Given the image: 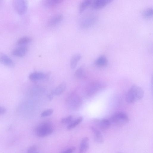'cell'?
<instances>
[{
  "label": "cell",
  "instance_id": "6da1fadb",
  "mask_svg": "<svg viewBox=\"0 0 153 153\" xmlns=\"http://www.w3.org/2000/svg\"><path fill=\"white\" fill-rule=\"evenodd\" d=\"M143 95L144 91L143 89L137 85H133L127 92L126 100L128 103H133L141 99Z\"/></svg>",
  "mask_w": 153,
  "mask_h": 153
},
{
  "label": "cell",
  "instance_id": "7a4b0ae2",
  "mask_svg": "<svg viewBox=\"0 0 153 153\" xmlns=\"http://www.w3.org/2000/svg\"><path fill=\"white\" fill-rule=\"evenodd\" d=\"M53 132L51 125L48 123H44L38 126L36 129V135L40 137H43L51 134Z\"/></svg>",
  "mask_w": 153,
  "mask_h": 153
},
{
  "label": "cell",
  "instance_id": "3957f363",
  "mask_svg": "<svg viewBox=\"0 0 153 153\" xmlns=\"http://www.w3.org/2000/svg\"><path fill=\"white\" fill-rule=\"evenodd\" d=\"M105 85L100 82H94L91 83L86 87L85 92L88 96H91L105 88Z\"/></svg>",
  "mask_w": 153,
  "mask_h": 153
},
{
  "label": "cell",
  "instance_id": "277c9868",
  "mask_svg": "<svg viewBox=\"0 0 153 153\" xmlns=\"http://www.w3.org/2000/svg\"><path fill=\"white\" fill-rule=\"evenodd\" d=\"M128 120V117L126 114L120 112L115 113L112 116L111 122L117 125H122L126 124Z\"/></svg>",
  "mask_w": 153,
  "mask_h": 153
},
{
  "label": "cell",
  "instance_id": "5b68a950",
  "mask_svg": "<svg viewBox=\"0 0 153 153\" xmlns=\"http://www.w3.org/2000/svg\"><path fill=\"white\" fill-rule=\"evenodd\" d=\"M68 107L70 109H76L78 108L81 104V100L79 97L76 94H71L67 100Z\"/></svg>",
  "mask_w": 153,
  "mask_h": 153
},
{
  "label": "cell",
  "instance_id": "8992f818",
  "mask_svg": "<svg viewBox=\"0 0 153 153\" xmlns=\"http://www.w3.org/2000/svg\"><path fill=\"white\" fill-rule=\"evenodd\" d=\"M13 5L16 12L20 15L24 14L27 11L28 8L27 3L26 0H14Z\"/></svg>",
  "mask_w": 153,
  "mask_h": 153
},
{
  "label": "cell",
  "instance_id": "52a82bcc",
  "mask_svg": "<svg viewBox=\"0 0 153 153\" xmlns=\"http://www.w3.org/2000/svg\"><path fill=\"white\" fill-rule=\"evenodd\" d=\"M97 17L94 15H91L87 16L83 19L81 23V27L83 28H88L95 22L97 20Z\"/></svg>",
  "mask_w": 153,
  "mask_h": 153
},
{
  "label": "cell",
  "instance_id": "ba28073f",
  "mask_svg": "<svg viewBox=\"0 0 153 153\" xmlns=\"http://www.w3.org/2000/svg\"><path fill=\"white\" fill-rule=\"evenodd\" d=\"M0 62L4 65L10 68L15 66L13 60L6 54L0 52Z\"/></svg>",
  "mask_w": 153,
  "mask_h": 153
},
{
  "label": "cell",
  "instance_id": "9c48e42d",
  "mask_svg": "<svg viewBox=\"0 0 153 153\" xmlns=\"http://www.w3.org/2000/svg\"><path fill=\"white\" fill-rule=\"evenodd\" d=\"M27 51V48L24 46H20L14 49L12 51L13 55L17 57H22L24 56Z\"/></svg>",
  "mask_w": 153,
  "mask_h": 153
},
{
  "label": "cell",
  "instance_id": "30bf717a",
  "mask_svg": "<svg viewBox=\"0 0 153 153\" xmlns=\"http://www.w3.org/2000/svg\"><path fill=\"white\" fill-rule=\"evenodd\" d=\"M112 1L111 0H95L92 1L91 5L93 8L99 9L105 7Z\"/></svg>",
  "mask_w": 153,
  "mask_h": 153
},
{
  "label": "cell",
  "instance_id": "8fae6325",
  "mask_svg": "<svg viewBox=\"0 0 153 153\" xmlns=\"http://www.w3.org/2000/svg\"><path fill=\"white\" fill-rule=\"evenodd\" d=\"M63 16L61 14H57L51 17L48 22V25L53 26L59 23L62 19Z\"/></svg>",
  "mask_w": 153,
  "mask_h": 153
},
{
  "label": "cell",
  "instance_id": "7c38bea8",
  "mask_svg": "<svg viewBox=\"0 0 153 153\" xmlns=\"http://www.w3.org/2000/svg\"><path fill=\"white\" fill-rule=\"evenodd\" d=\"M89 139L88 137L83 138L80 143L79 153H85L88 150L89 145Z\"/></svg>",
  "mask_w": 153,
  "mask_h": 153
},
{
  "label": "cell",
  "instance_id": "4fadbf2b",
  "mask_svg": "<svg viewBox=\"0 0 153 153\" xmlns=\"http://www.w3.org/2000/svg\"><path fill=\"white\" fill-rule=\"evenodd\" d=\"M46 75L43 73L34 72L30 74L29 78L31 80L36 81L44 79L46 77Z\"/></svg>",
  "mask_w": 153,
  "mask_h": 153
},
{
  "label": "cell",
  "instance_id": "5bb4252c",
  "mask_svg": "<svg viewBox=\"0 0 153 153\" xmlns=\"http://www.w3.org/2000/svg\"><path fill=\"white\" fill-rule=\"evenodd\" d=\"M91 129L94 134L95 140L98 143H103L104 142V139L100 131L94 127H92Z\"/></svg>",
  "mask_w": 153,
  "mask_h": 153
},
{
  "label": "cell",
  "instance_id": "9a60e30c",
  "mask_svg": "<svg viewBox=\"0 0 153 153\" xmlns=\"http://www.w3.org/2000/svg\"><path fill=\"white\" fill-rule=\"evenodd\" d=\"M95 64L98 67H105L107 65L108 60L105 56H101L96 59L95 62Z\"/></svg>",
  "mask_w": 153,
  "mask_h": 153
},
{
  "label": "cell",
  "instance_id": "2e32d148",
  "mask_svg": "<svg viewBox=\"0 0 153 153\" xmlns=\"http://www.w3.org/2000/svg\"><path fill=\"white\" fill-rule=\"evenodd\" d=\"M81 57V55L79 53L75 54L72 56L70 60V67L72 69H74L76 68Z\"/></svg>",
  "mask_w": 153,
  "mask_h": 153
},
{
  "label": "cell",
  "instance_id": "e0dca14e",
  "mask_svg": "<svg viewBox=\"0 0 153 153\" xmlns=\"http://www.w3.org/2000/svg\"><path fill=\"white\" fill-rule=\"evenodd\" d=\"M63 1L62 0H48L43 2L44 6L47 7H52L56 6Z\"/></svg>",
  "mask_w": 153,
  "mask_h": 153
},
{
  "label": "cell",
  "instance_id": "ac0fdd59",
  "mask_svg": "<svg viewBox=\"0 0 153 153\" xmlns=\"http://www.w3.org/2000/svg\"><path fill=\"white\" fill-rule=\"evenodd\" d=\"M111 124V121L107 119H104L101 120L99 123V126L102 130L108 129Z\"/></svg>",
  "mask_w": 153,
  "mask_h": 153
},
{
  "label": "cell",
  "instance_id": "d6986e66",
  "mask_svg": "<svg viewBox=\"0 0 153 153\" xmlns=\"http://www.w3.org/2000/svg\"><path fill=\"white\" fill-rule=\"evenodd\" d=\"M66 87V84L63 82L59 85L55 89L54 93L56 95L61 94L65 91Z\"/></svg>",
  "mask_w": 153,
  "mask_h": 153
},
{
  "label": "cell",
  "instance_id": "ffe728a7",
  "mask_svg": "<svg viewBox=\"0 0 153 153\" xmlns=\"http://www.w3.org/2000/svg\"><path fill=\"white\" fill-rule=\"evenodd\" d=\"M92 1L90 0H86L82 1L79 6V12H83L88 7L91 5Z\"/></svg>",
  "mask_w": 153,
  "mask_h": 153
},
{
  "label": "cell",
  "instance_id": "44dd1931",
  "mask_svg": "<svg viewBox=\"0 0 153 153\" xmlns=\"http://www.w3.org/2000/svg\"><path fill=\"white\" fill-rule=\"evenodd\" d=\"M85 76V70L82 68H80L77 69L74 74L75 77L78 79L84 78Z\"/></svg>",
  "mask_w": 153,
  "mask_h": 153
},
{
  "label": "cell",
  "instance_id": "7402d4cb",
  "mask_svg": "<svg viewBox=\"0 0 153 153\" xmlns=\"http://www.w3.org/2000/svg\"><path fill=\"white\" fill-rule=\"evenodd\" d=\"M31 40V38L29 37H23L19 39L17 42V44L19 46H24L30 42Z\"/></svg>",
  "mask_w": 153,
  "mask_h": 153
},
{
  "label": "cell",
  "instance_id": "603a6c76",
  "mask_svg": "<svg viewBox=\"0 0 153 153\" xmlns=\"http://www.w3.org/2000/svg\"><path fill=\"white\" fill-rule=\"evenodd\" d=\"M143 16L146 19H149L153 16V9L152 7L147 8L145 9L142 13Z\"/></svg>",
  "mask_w": 153,
  "mask_h": 153
},
{
  "label": "cell",
  "instance_id": "cb8c5ba5",
  "mask_svg": "<svg viewBox=\"0 0 153 153\" xmlns=\"http://www.w3.org/2000/svg\"><path fill=\"white\" fill-rule=\"evenodd\" d=\"M83 117H80L72 123H70L67 127V129L70 130L74 128L79 124L82 120Z\"/></svg>",
  "mask_w": 153,
  "mask_h": 153
},
{
  "label": "cell",
  "instance_id": "d4e9b609",
  "mask_svg": "<svg viewBox=\"0 0 153 153\" xmlns=\"http://www.w3.org/2000/svg\"><path fill=\"white\" fill-rule=\"evenodd\" d=\"M53 109H49L44 111L41 114V116L42 117H44L49 116L51 115L53 113Z\"/></svg>",
  "mask_w": 153,
  "mask_h": 153
},
{
  "label": "cell",
  "instance_id": "484cf974",
  "mask_svg": "<svg viewBox=\"0 0 153 153\" xmlns=\"http://www.w3.org/2000/svg\"><path fill=\"white\" fill-rule=\"evenodd\" d=\"M72 119L73 117L71 115H70L62 119L61 120V122L62 123L64 124H68L71 122Z\"/></svg>",
  "mask_w": 153,
  "mask_h": 153
},
{
  "label": "cell",
  "instance_id": "4316f807",
  "mask_svg": "<svg viewBox=\"0 0 153 153\" xmlns=\"http://www.w3.org/2000/svg\"><path fill=\"white\" fill-rule=\"evenodd\" d=\"M37 148L35 146L30 147L27 150V153H33L36 152Z\"/></svg>",
  "mask_w": 153,
  "mask_h": 153
},
{
  "label": "cell",
  "instance_id": "83f0119b",
  "mask_svg": "<svg viewBox=\"0 0 153 153\" xmlns=\"http://www.w3.org/2000/svg\"><path fill=\"white\" fill-rule=\"evenodd\" d=\"M75 149V148L72 147L67 149L62 153H72L74 151Z\"/></svg>",
  "mask_w": 153,
  "mask_h": 153
},
{
  "label": "cell",
  "instance_id": "f1b7e54d",
  "mask_svg": "<svg viewBox=\"0 0 153 153\" xmlns=\"http://www.w3.org/2000/svg\"><path fill=\"white\" fill-rule=\"evenodd\" d=\"M5 108L2 106H0V114H2L6 112Z\"/></svg>",
  "mask_w": 153,
  "mask_h": 153
},
{
  "label": "cell",
  "instance_id": "f546056e",
  "mask_svg": "<svg viewBox=\"0 0 153 153\" xmlns=\"http://www.w3.org/2000/svg\"><path fill=\"white\" fill-rule=\"evenodd\" d=\"M33 153H39V152H37L36 151V152H33Z\"/></svg>",
  "mask_w": 153,
  "mask_h": 153
},
{
  "label": "cell",
  "instance_id": "4dcf8cb0",
  "mask_svg": "<svg viewBox=\"0 0 153 153\" xmlns=\"http://www.w3.org/2000/svg\"></svg>",
  "mask_w": 153,
  "mask_h": 153
}]
</instances>
